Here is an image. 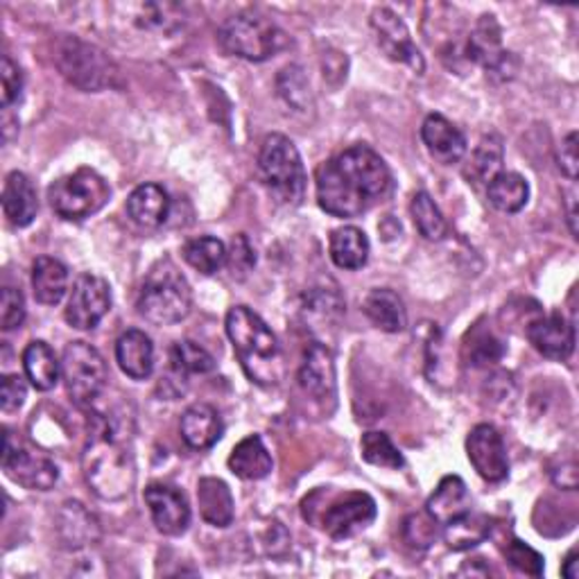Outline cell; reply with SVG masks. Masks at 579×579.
Listing matches in <instances>:
<instances>
[{
	"instance_id": "obj_1",
	"label": "cell",
	"mask_w": 579,
	"mask_h": 579,
	"mask_svg": "<svg viewBox=\"0 0 579 579\" xmlns=\"http://www.w3.org/2000/svg\"><path fill=\"white\" fill-rule=\"evenodd\" d=\"M318 204L333 217H358L392 193V172L369 146H353L318 168Z\"/></svg>"
},
{
	"instance_id": "obj_2",
	"label": "cell",
	"mask_w": 579,
	"mask_h": 579,
	"mask_svg": "<svg viewBox=\"0 0 579 579\" xmlns=\"http://www.w3.org/2000/svg\"><path fill=\"white\" fill-rule=\"evenodd\" d=\"M131 430L122 417L96 415L92 437L82 453V471L103 501L118 503L127 498L137 482V462L131 453Z\"/></svg>"
},
{
	"instance_id": "obj_3",
	"label": "cell",
	"mask_w": 579,
	"mask_h": 579,
	"mask_svg": "<svg viewBox=\"0 0 579 579\" xmlns=\"http://www.w3.org/2000/svg\"><path fill=\"white\" fill-rule=\"evenodd\" d=\"M225 326L247 378L258 385H277L281 378V349L272 329L247 305H234Z\"/></svg>"
},
{
	"instance_id": "obj_4",
	"label": "cell",
	"mask_w": 579,
	"mask_h": 579,
	"mask_svg": "<svg viewBox=\"0 0 579 579\" xmlns=\"http://www.w3.org/2000/svg\"><path fill=\"white\" fill-rule=\"evenodd\" d=\"M193 292L186 277L172 262H159L139 294V313L154 326H172L189 318Z\"/></svg>"
},
{
	"instance_id": "obj_5",
	"label": "cell",
	"mask_w": 579,
	"mask_h": 579,
	"mask_svg": "<svg viewBox=\"0 0 579 579\" xmlns=\"http://www.w3.org/2000/svg\"><path fill=\"white\" fill-rule=\"evenodd\" d=\"M260 180L279 204L299 206L305 195V168L297 146L283 133H270L258 157Z\"/></svg>"
},
{
	"instance_id": "obj_6",
	"label": "cell",
	"mask_w": 579,
	"mask_h": 579,
	"mask_svg": "<svg viewBox=\"0 0 579 579\" xmlns=\"http://www.w3.org/2000/svg\"><path fill=\"white\" fill-rule=\"evenodd\" d=\"M53 60L64 79L86 94H98L114 86L118 77V68L109 55L77 36L62 34L55 41Z\"/></svg>"
},
{
	"instance_id": "obj_7",
	"label": "cell",
	"mask_w": 579,
	"mask_h": 579,
	"mask_svg": "<svg viewBox=\"0 0 579 579\" xmlns=\"http://www.w3.org/2000/svg\"><path fill=\"white\" fill-rule=\"evenodd\" d=\"M217 41L234 57L265 62L286 46V34L272 19L258 12H240L219 25Z\"/></svg>"
},
{
	"instance_id": "obj_8",
	"label": "cell",
	"mask_w": 579,
	"mask_h": 579,
	"mask_svg": "<svg viewBox=\"0 0 579 579\" xmlns=\"http://www.w3.org/2000/svg\"><path fill=\"white\" fill-rule=\"evenodd\" d=\"M111 197V189L92 168H79L62 176L51 189L49 200L53 211L64 219H86L96 215Z\"/></svg>"
},
{
	"instance_id": "obj_9",
	"label": "cell",
	"mask_w": 579,
	"mask_h": 579,
	"mask_svg": "<svg viewBox=\"0 0 579 579\" xmlns=\"http://www.w3.org/2000/svg\"><path fill=\"white\" fill-rule=\"evenodd\" d=\"M62 380L75 406H94L107 385V365L100 351L82 340L66 344L62 355Z\"/></svg>"
},
{
	"instance_id": "obj_10",
	"label": "cell",
	"mask_w": 579,
	"mask_h": 579,
	"mask_svg": "<svg viewBox=\"0 0 579 579\" xmlns=\"http://www.w3.org/2000/svg\"><path fill=\"white\" fill-rule=\"evenodd\" d=\"M3 471L17 484L30 492H51L60 480L57 464L28 443H23L14 432L6 428V449H3Z\"/></svg>"
},
{
	"instance_id": "obj_11",
	"label": "cell",
	"mask_w": 579,
	"mask_h": 579,
	"mask_svg": "<svg viewBox=\"0 0 579 579\" xmlns=\"http://www.w3.org/2000/svg\"><path fill=\"white\" fill-rule=\"evenodd\" d=\"M111 310V288L109 283L92 272H84L75 279L68 303L66 322L77 331H94Z\"/></svg>"
},
{
	"instance_id": "obj_12",
	"label": "cell",
	"mask_w": 579,
	"mask_h": 579,
	"mask_svg": "<svg viewBox=\"0 0 579 579\" xmlns=\"http://www.w3.org/2000/svg\"><path fill=\"white\" fill-rule=\"evenodd\" d=\"M464 55L469 62L482 66L489 75H501V79L514 75V57L503 49V32L496 17L492 14L480 17L464 43Z\"/></svg>"
},
{
	"instance_id": "obj_13",
	"label": "cell",
	"mask_w": 579,
	"mask_h": 579,
	"mask_svg": "<svg viewBox=\"0 0 579 579\" xmlns=\"http://www.w3.org/2000/svg\"><path fill=\"white\" fill-rule=\"evenodd\" d=\"M376 501L363 492L335 496L322 512L320 527L333 539H349L376 521Z\"/></svg>"
},
{
	"instance_id": "obj_14",
	"label": "cell",
	"mask_w": 579,
	"mask_h": 579,
	"mask_svg": "<svg viewBox=\"0 0 579 579\" xmlns=\"http://www.w3.org/2000/svg\"><path fill=\"white\" fill-rule=\"evenodd\" d=\"M372 30L376 34V41L380 51L396 64H406L412 71H417L419 75L423 73L426 64L421 53L417 51V46L412 43L410 30L406 25V21L400 19L396 12L387 10V8H376L372 14Z\"/></svg>"
},
{
	"instance_id": "obj_15",
	"label": "cell",
	"mask_w": 579,
	"mask_h": 579,
	"mask_svg": "<svg viewBox=\"0 0 579 579\" xmlns=\"http://www.w3.org/2000/svg\"><path fill=\"white\" fill-rule=\"evenodd\" d=\"M467 455L475 473L486 482H503L510 473L505 441L494 426L480 423L469 432Z\"/></svg>"
},
{
	"instance_id": "obj_16",
	"label": "cell",
	"mask_w": 579,
	"mask_h": 579,
	"mask_svg": "<svg viewBox=\"0 0 579 579\" xmlns=\"http://www.w3.org/2000/svg\"><path fill=\"white\" fill-rule=\"evenodd\" d=\"M146 505L150 510L152 523L165 537H182L191 525V507L180 489L163 482H152L146 489Z\"/></svg>"
},
{
	"instance_id": "obj_17",
	"label": "cell",
	"mask_w": 579,
	"mask_h": 579,
	"mask_svg": "<svg viewBox=\"0 0 579 579\" xmlns=\"http://www.w3.org/2000/svg\"><path fill=\"white\" fill-rule=\"evenodd\" d=\"M335 361H333V353L326 344L322 342H313L308 344L305 353H303V363L299 367V385L301 389L318 400V404H335V392H337V383H335Z\"/></svg>"
},
{
	"instance_id": "obj_18",
	"label": "cell",
	"mask_w": 579,
	"mask_h": 579,
	"mask_svg": "<svg viewBox=\"0 0 579 579\" xmlns=\"http://www.w3.org/2000/svg\"><path fill=\"white\" fill-rule=\"evenodd\" d=\"M527 340L544 355V358L561 363V361H568L572 355L575 329L564 315L553 313V315L537 318L534 322H529Z\"/></svg>"
},
{
	"instance_id": "obj_19",
	"label": "cell",
	"mask_w": 579,
	"mask_h": 579,
	"mask_svg": "<svg viewBox=\"0 0 579 579\" xmlns=\"http://www.w3.org/2000/svg\"><path fill=\"white\" fill-rule=\"evenodd\" d=\"M421 141L432 159L443 165H453L467 154V139L447 116L430 114L421 125Z\"/></svg>"
},
{
	"instance_id": "obj_20",
	"label": "cell",
	"mask_w": 579,
	"mask_h": 579,
	"mask_svg": "<svg viewBox=\"0 0 579 579\" xmlns=\"http://www.w3.org/2000/svg\"><path fill=\"white\" fill-rule=\"evenodd\" d=\"M116 363L131 380H146L154 372V344L143 333L131 329L116 342Z\"/></svg>"
},
{
	"instance_id": "obj_21",
	"label": "cell",
	"mask_w": 579,
	"mask_h": 579,
	"mask_svg": "<svg viewBox=\"0 0 579 579\" xmlns=\"http://www.w3.org/2000/svg\"><path fill=\"white\" fill-rule=\"evenodd\" d=\"M182 439L193 451L213 449L225 432V423L219 419V412L208 404H195L182 415L180 423Z\"/></svg>"
},
{
	"instance_id": "obj_22",
	"label": "cell",
	"mask_w": 579,
	"mask_h": 579,
	"mask_svg": "<svg viewBox=\"0 0 579 579\" xmlns=\"http://www.w3.org/2000/svg\"><path fill=\"white\" fill-rule=\"evenodd\" d=\"M197 505L202 518L213 527H229L236 516L232 489L219 478H202L197 482Z\"/></svg>"
},
{
	"instance_id": "obj_23",
	"label": "cell",
	"mask_w": 579,
	"mask_h": 579,
	"mask_svg": "<svg viewBox=\"0 0 579 579\" xmlns=\"http://www.w3.org/2000/svg\"><path fill=\"white\" fill-rule=\"evenodd\" d=\"M170 197L159 184H143L127 197V215L141 229H157L168 219Z\"/></svg>"
},
{
	"instance_id": "obj_24",
	"label": "cell",
	"mask_w": 579,
	"mask_h": 579,
	"mask_svg": "<svg viewBox=\"0 0 579 579\" xmlns=\"http://www.w3.org/2000/svg\"><path fill=\"white\" fill-rule=\"evenodd\" d=\"M365 315L383 333H400L408 326V310L394 290L376 288L363 301Z\"/></svg>"
},
{
	"instance_id": "obj_25",
	"label": "cell",
	"mask_w": 579,
	"mask_h": 579,
	"mask_svg": "<svg viewBox=\"0 0 579 579\" xmlns=\"http://www.w3.org/2000/svg\"><path fill=\"white\" fill-rule=\"evenodd\" d=\"M3 211L6 217L12 222L14 227H28L34 222L39 202H36V191L32 182L28 180V174L23 172H10L6 186H3Z\"/></svg>"
},
{
	"instance_id": "obj_26",
	"label": "cell",
	"mask_w": 579,
	"mask_h": 579,
	"mask_svg": "<svg viewBox=\"0 0 579 579\" xmlns=\"http://www.w3.org/2000/svg\"><path fill=\"white\" fill-rule=\"evenodd\" d=\"M34 299L43 305H57L68 292V270L57 258L41 256L32 265Z\"/></svg>"
},
{
	"instance_id": "obj_27",
	"label": "cell",
	"mask_w": 579,
	"mask_h": 579,
	"mask_svg": "<svg viewBox=\"0 0 579 579\" xmlns=\"http://www.w3.org/2000/svg\"><path fill=\"white\" fill-rule=\"evenodd\" d=\"M469 510H471L469 507V492H467V484L460 475L441 478V482L437 484V489L426 505V512L439 525H447L449 521L462 516Z\"/></svg>"
},
{
	"instance_id": "obj_28",
	"label": "cell",
	"mask_w": 579,
	"mask_h": 579,
	"mask_svg": "<svg viewBox=\"0 0 579 579\" xmlns=\"http://www.w3.org/2000/svg\"><path fill=\"white\" fill-rule=\"evenodd\" d=\"M331 260L340 267V270H363L369 260L372 245L363 229L358 227H340L331 234L329 243Z\"/></svg>"
},
{
	"instance_id": "obj_29",
	"label": "cell",
	"mask_w": 579,
	"mask_h": 579,
	"mask_svg": "<svg viewBox=\"0 0 579 579\" xmlns=\"http://www.w3.org/2000/svg\"><path fill=\"white\" fill-rule=\"evenodd\" d=\"M23 369L32 387L39 392H51L62 376V363L57 361L55 351L43 340H34L25 346Z\"/></svg>"
},
{
	"instance_id": "obj_30",
	"label": "cell",
	"mask_w": 579,
	"mask_h": 579,
	"mask_svg": "<svg viewBox=\"0 0 579 579\" xmlns=\"http://www.w3.org/2000/svg\"><path fill=\"white\" fill-rule=\"evenodd\" d=\"M272 455L267 451L260 435L245 437L229 455V469L240 480H262L272 473Z\"/></svg>"
},
{
	"instance_id": "obj_31",
	"label": "cell",
	"mask_w": 579,
	"mask_h": 579,
	"mask_svg": "<svg viewBox=\"0 0 579 579\" xmlns=\"http://www.w3.org/2000/svg\"><path fill=\"white\" fill-rule=\"evenodd\" d=\"M60 537L66 548H84L100 539V525L92 512L84 510V505L68 501L60 512Z\"/></svg>"
},
{
	"instance_id": "obj_32",
	"label": "cell",
	"mask_w": 579,
	"mask_h": 579,
	"mask_svg": "<svg viewBox=\"0 0 579 579\" xmlns=\"http://www.w3.org/2000/svg\"><path fill=\"white\" fill-rule=\"evenodd\" d=\"M489 534H492V518L471 510L443 525V542L455 553L480 546Z\"/></svg>"
},
{
	"instance_id": "obj_33",
	"label": "cell",
	"mask_w": 579,
	"mask_h": 579,
	"mask_svg": "<svg viewBox=\"0 0 579 579\" xmlns=\"http://www.w3.org/2000/svg\"><path fill=\"white\" fill-rule=\"evenodd\" d=\"M503 141L496 133H489L475 148L464 176L473 186H489L496 174L503 172Z\"/></svg>"
},
{
	"instance_id": "obj_34",
	"label": "cell",
	"mask_w": 579,
	"mask_h": 579,
	"mask_svg": "<svg viewBox=\"0 0 579 579\" xmlns=\"http://www.w3.org/2000/svg\"><path fill=\"white\" fill-rule=\"evenodd\" d=\"M486 197L489 204H492L501 213H518L525 208L529 200V186L525 182V176L518 172H501L496 174L492 184L486 186Z\"/></svg>"
},
{
	"instance_id": "obj_35",
	"label": "cell",
	"mask_w": 579,
	"mask_h": 579,
	"mask_svg": "<svg viewBox=\"0 0 579 579\" xmlns=\"http://www.w3.org/2000/svg\"><path fill=\"white\" fill-rule=\"evenodd\" d=\"M505 355L503 340L486 326H473L464 340V358L473 367H489L501 363Z\"/></svg>"
},
{
	"instance_id": "obj_36",
	"label": "cell",
	"mask_w": 579,
	"mask_h": 579,
	"mask_svg": "<svg viewBox=\"0 0 579 579\" xmlns=\"http://www.w3.org/2000/svg\"><path fill=\"white\" fill-rule=\"evenodd\" d=\"M184 260L197 270L200 275H215L217 270H222V265L227 262V247L222 240L211 238V236H200L193 238L184 245Z\"/></svg>"
},
{
	"instance_id": "obj_37",
	"label": "cell",
	"mask_w": 579,
	"mask_h": 579,
	"mask_svg": "<svg viewBox=\"0 0 579 579\" xmlns=\"http://www.w3.org/2000/svg\"><path fill=\"white\" fill-rule=\"evenodd\" d=\"M301 310L308 320H320L322 324H337V320L344 315V299L337 286L313 288L305 294Z\"/></svg>"
},
{
	"instance_id": "obj_38",
	"label": "cell",
	"mask_w": 579,
	"mask_h": 579,
	"mask_svg": "<svg viewBox=\"0 0 579 579\" xmlns=\"http://www.w3.org/2000/svg\"><path fill=\"white\" fill-rule=\"evenodd\" d=\"M410 213H412V219H415V227L419 229V234L426 240H441L443 236L449 234L447 217L441 215L439 206L435 204V200L426 191H419L412 197Z\"/></svg>"
},
{
	"instance_id": "obj_39",
	"label": "cell",
	"mask_w": 579,
	"mask_h": 579,
	"mask_svg": "<svg viewBox=\"0 0 579 579\" xmlns=\"http://www.w3.org/2000/svg\"><path fill=\"white\" fill-rule=\"evenodd\" d=\"M170 363H172V372L182 378L189 374H208L215 369V358L213 355L200 346L197 342L184 340V342H176L170 351Z\"/></svg>"
},
{
	"instance_id": "obj_40",
	"label": "cell",
	"mask_w": 579,
	"mask_h": 579,
	"mask_svg": "<svg viewBox=\"0 0 579 579\" xmlns=\"http://www.w3.org/2000/svg\"><path fill=\"white\" fill-rule=\"evenodd\" d=\"M361 451H363V460L380 467V469H404L406 460L400 455V451L394 447V441L389 439L387 432L380 430H369L363 435L361 441Z\"/></svg>"
},
{
	"instance_id": "obj_41",
	"label": "cell",
	"mask_w": 579,
	"mask_h": 579,
	"mask_svg": "<svg viewBox=\"0 0 579 579\" xmlns=\"http://www.w3.org/2000/svg\"><path fill=\"white\" fill-rule=\"evenodd\" d=\"M439 537V523L428 514H410L404 523V539L415 550H428Z\"/></svg>"
},
{
	"instance_id": "obj_42",
	"label": "cell",
	"mask_w": 579,
	"mask_h": 579,
	"mask_svg": "<svg viewBox=\"0 0 579 579\" xmlns=\"http://www.w3.org/2000/svg\"><path fill=\"white\" fill-rule=\"evenodd\" d=\"M279 94L297 111H305L310 100V84L299 66H288L279 75Z\"/></svg>"
},
{
	"instance_id": "obj_43",
	"label": "cell",
	"mask_w": 579,
	"mask_h": 579,
	"mask_svg": "<svg viewBox=\"0 0 579 579\" xmlns=\"http://www.w3.org/2000/svg\"><path fill=\"white\" fill-rule=\"evenodd\" d=\"M505 559L507 564L523 572V575H529V577H542L544 575V568H546V559L544 555H539L534 548H529L527 544L518 542V539H512L505 548Z\"/></svg>"
},
{
	"instance_id": "obj_44",
	"label": "cell",
	"mask_w": 579,
	"mask_h": 579,
	"mask_svg": "<svg viewBox=\"0 0 579 579\" xmlns=\"http://www.w3.org/2000/svg\"><path fill=\"white\" fill-rule=\"evenodd\" d=\"M25 322V299L21 290L6 288L0 294V329L14 331L21 329Z\"/></svg>"
},
{
	"instance_id": "obj_45",
	"label": "cell",
	"mask_w": 579,
	"mask_h": 579,
	"mask_svg": "<svg viewBox=\"0 0 579 579\" xmlns=\"http://www.w3.org/2000/svg\"><path fill=\"white\" fill-rule=\"evenodd\" d=\"M227 265L234 277L243 279L245 275H249L251 267L256 265V254H254V247L249 245L247 236L245 234H238L234 240H232V247L227 249Z\"/></svg>"
},
{
	"instance_id": "obj_46",
	"label": "cell",
	"mask_w": 579,
	"mask_h": 579,
	"mask_svg": "<svg viewBox=\"0 0 579 579\" xmlns=\"http://www.w3.org/2000/svg\"><path fill=\"white\" fill-rule=\"evenodd\" d=\"M0 77H3V92H0V96H3V107L10 109L21 98V92H23V73L12 62L10 55L3 57V66H0Z\"/></svg>"
},
{
	"instance_id": "obj_47",
	"label": "cell",
	"mask_w": 579,
	"mask_h": 579,
	"mask_svg": "<svg viewBox=\"0 0 579 579\" xmlns=\"http://www.w3.org/2000/svg\"><path fill=\"white\" fill-rule=\"evenodd\" d=\"M28 398V387L25 380L17 374L3 376V383H0V408L3 412H14L19 410Z\"/></svg>"
},
{
	"instance_id": "obj_48",
	"label": "cell",
	"mask_w": 579,
	"mask_h": 579,
	"mask_svg": "<svg viewBox=\"0 0 579 579\" xmlns=\"http://www.w3.org/2000/svg\"><path fill=\"white\" fill-rule=\"evenodd\" d=\"M559 168L568 176L570 182L577 180V170H579V157H577V131H570L568 137L561 141L559 148Z\"/></svg>"
},
{
	"instance_id": "obj_49",
	"label": "cell",
	"mask_w": 579,
	"mask_h": 579,
	"mask_svg": "<svg viewBox=\"0 0 579 579\" xmlns=\"http://www.w3.org/2000/svg\"><path fill=\"white\" fill-rule=\"evenodd\" d=\"M561 575L566 579H577L579 577V561H577V553L575 550L568 553V557H566L564 566H561Z\"/></svg>"
},
{
	"instance_id": "obj_50",
	"label": "cell",
	"mask_w": 579,
	"mask_h": 579,
	"mask_svg": "<svg viewBox=\"0 0 579 579\" xmlns=\"http://www.w3.org/2000/svg\"><path fill=\"white\" fill-rule=\"evenodd\" d=\"M566 202H568V225H570V234L577 236V211H575V202H577V200H575V191L568 193Z\"/></svg>"
}]
</instances>
